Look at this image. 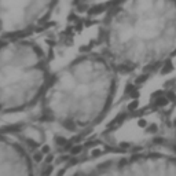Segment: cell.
I'll list each match as a JSON object with an SVG mask.
<instances>
[{
    "mask_svg": "<svg viewBox=\"0 0 176 176\" xmlns=\"http://www.w3.org/2000/svg\"><path fill=\"white\" fill-rule=\"evenodd\" d=\"M18 167H22L18 150L0 140V173H25Z\"/></svg>",
    "mask_w": 176,
    "mask_h": 176,
    "instance_id": "1",
    "label": "cell"
}]
</instances>
